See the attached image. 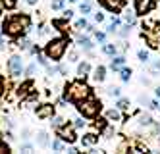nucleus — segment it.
Instances as JSON below:
<instances>
[{"label": "nucleus", "instance_id": "6ab92c4d", "mask_svg": "<svg viewBox=\"0 0 160 154\" xmlns=\"http://www.w3.org/2000/svg\"><path fill=\"white\" fill-rule=\"evenodd\" d=\"M120 117H122V114H120L118 108H112V110L106 112V120L108 122H120Z\"/></svg>", "mask_w": 160, "mask_h": 154}, {"label": "nucleus", "instance_id": "a211bd4d", "mask_svg": "<svg viewBox=\"0 0 160 154\" xmlns=\"http://www.w3.org/2000/svg\"><path fill=\"white\" fill-rule=\"evenodd\" d=\"M102 52H104L106 56H116L118 48H116V44H112V42H104L102 44Z\"/></svg>", "mask_w": 160, "mask_h": 154}, {"label": "nucleus", "instance_id": "0eeeda50", "mask_svg": "<svg viewBox=\"0 0 160 154\" xmlns=\"http://www.w3.org/2000/svg\"><path fill=\"white\" fill-rule=\"evenodd\" d=\"M143 39L147 41V44L151 46V48H158V46H160V29H158V27L147 29V31L143 33Z\"/></svg>", "mask_w": 160, "mask_h": 154}, {"label": "nucleus", "instance_id": "4468645a", "mask_svg": "<svg viewBox=\"0 0 160 154\" xmlns=\"http://www.w3.org/2000/svg\"><path fill=\"white\" fill-rule=\"evenodd\" d=\"M81 143H83V147H95V145L98 143V137H97L95 133H87V135L81 139Z\"/></svg>", "mask_w": 160, "mask_h": 154}, {"label": "nucleus", "instance_id": "79ce46f5", "mask_svg": "<svg viewBox=\"0 0 160 154\" xmlns=\"http://www.w3.org/2000/svg\"><path fill=\"white\" fill-rule=\"evenodd\" d=\"M95 37H97V41H98V42H104V39H106V37H104V33H98V31L95 33Z\"/></svg>", "mask_w": 160, "mask_h": 154}, {"label": "nucleus", "instance_id": "20e7f679", "mask_svg": "<svg viewBox=\"0 0 160 154\" xmlns=\"http://www.w3.org/2000/svg\"><path fill=\"white\" fill-rule=\"evenodd\" d=\"M100 108H102L100 102L97 98H91V97L81 100V102H77V110H79V114H81L83 117H97Z\"/></svg>", "mask_w": 160, "mask_h": 154}, {"label": "nucleus", "instance_id": "f03ea898", "mask_svg": "<svg viewBox=\"0 0 160 154\" xmlns=\"http://www.w3.org/2000/svg\"><path fill=\"white\" fill-rule=\"evenodd\" d=\"M91 97V87L87 85L85 81H73L66 87V92H64V98L70 100V102H81L85 98Z\"/></svg>", "mask_w": 160, "mask_h": 154}, {"label": "nucleus", "instance_id": "a878e982", "mask_svg": "<svg viewBox=\"0 0 160 154\" xmlns=\"http://www.w3.org/2000/svg\"><path fill=\"white\" fill-rule=\"evenodd\" d=\"M85 125H87V122H85L83 116H79V117H75V120H73V127L75 129H83Z\"/></svg>", "mask_w": 160, "mask_h": 154}, {"label": "nucleus", "instance_id": "09e8293b", "mask_svg": "<svg viewBox=\"0 0 160 154\" xmlns=\"http://www.w3.org/2000/svg\"><path fill=\"white\" fill-rule=\"evenodd\" d=\"M4 48V37H2V33H0V50Z\"/></svg>", "mask_w": 160, "mask_h": 154}, {"label": "nucleus", "instance_id": "f704fd0d", "mask_svg": "<svg viewBox=\"0 0 160 154\" xmlns=\"http://www.w3.org/2000/svg\"><path fill=\"white\" fill-rule=\"evenodd\" d=\"M79 10H81V14H83V16L91 14V2H83V4H81V8H79Z\"/></svg>", "mask_w": 160, "mask_h": 154}, {"label": "nucleus", "instance_id": "3c124183", "mask_svg": "<svg viewBox=\"0 0 160 154\" xmlns=\"http://www.w3.org/2000/svg\"><path fill=\"white\" fill-rule=\"evenodd\" d=\"M156 97L160 98V87H156Z\"/></svg>", "mask_w": 160, "mask_h": 154}, {"label": "nucleus", "instance_id": "7c9ffc66", "mask_svg": "<svg viewBox=\"0 0 160 154\" xmlns=\"http://www.w3.org/2000/svg\"><path fill=\"white\" fill-rule=\"evenodd\" d=\"M137 56H139V60H141V62H148V60H151V54H148L147 50H143V48L137 52Z\"/></svg>", "mask_w": 160, "mask_h": 154}, {"label": "nucleus", "instance_id": "dca6fc26", "mask_svg": "<svg viewBox=\"0 0 160 154\" xmlns=\"http://www.w3.org/2000/svg\"><path fill=\"white\" fill-rule=\"evenodd\" d=\"M89 72H91V64H89V62H81V64L77 66V75L81 77V79H83Z\"/></svg>", "mask_w": 160, "mask_h": 154}, {"label": "nucleus", "instance_id": "473e14b6", "mask_svg": "<svg viewBox=\"0 0 160 154\" xmlns=\"http://www.w3.org/2000/svg\"><path fill=\"white\" fill-rule=\"evenodd\" d=\"M50 8H52V10H62V8H64V0H52V2H50Z\"/></svg>", "mask_w": 160, "mask_h": 154}, {"label": "nucleus", "instance_id": "412c9836", "mask_svg": "<svg viewBox=\"0 0 160 154\" xmlns=\"http://www.w3.org/2000/svg\"><path fill=\"white\" fill-rule=\"evenodd\" d=\"M16 44L19 46L21 50H29V48H31V41H29V39H25L23 35H21V39H19V41H18Z\"/></svg>", "mask_w": 160, "mask_h": 154}, {"label": "nucleus", "instance_id": "1a4fd4ad", "mask_svg": "<svg viewBox=\"0 0 160 154\" xmlns=\"http://www.w3.org/2000/svg\"><path fill=\"white\" fill-rule=\"evenodd\" d=\"M98 4L102 8H106L108 12L118 14V12H122V8L125 6V0H98Z\"/></svg>", "mask_w": 160, "mask_h": 154}, {"label": "nucleus", "instance_id": "a19ab883", "mask_svg": "<svg viewBox=\"0 0 160 154\" xmlns=\"http://www.w3.org/2000/svg\"><path fill=\"white\" fill-rule=\"evenodd\" d=\"M73 17V12L72 10H64V19H72Z\"/></svg>", "mask_w": 160, "mask_h": 154}, {"label": "nucleus", "instance_id": "603ef678", "mask_svg": "<svg viewBox=\"0 0 160 154\" xmlns=\"http://www.w3.org/2000/svg\"><path fill=\"white\" fill-rule=\"evenodd\" d=\"M70 2H72V4H75V2H77V0H70Z\"/></svg>", "mask_w": 160, "mask_h": 154}, {"label": "nucleus", "instance_id": "f8f14e48", "mask_svg": "<svg viewBox=\"0 0 160 154\" xmlns=\"http://www.w3.org/2000/svg\"><path fill=\"white\" fill-rule=\"evenodd\" d=\"M33 89V83L31 81H25V83H21V85L18 87V97L19 98H25V97H29V91Z\"/></svg>", "mask_w": 160, "mask_h": 154}, {"label": "nucleus", "instance_id": "39448f33", "mask_svg": "<svg viewBox=\"0 0 160 154\" xmlns=\"http://www.w3.org/2000/svg\"><path fill=\"white\" fill-rule=\"evenodd\" d=\"M8 72L12 77H21L23 75V60H21V56L14 54V56H10V60H8Z\"/></svg>", "mask_w": 160, "mask_h": 154}, {"label": "nucleus", "instance_id": "ddd939ff", "mask_svg": "<svg viewBox=\"0 0 160 154\" xmlns=\"http://www.w3.org/2000/svg\"><path fill=\"white\" fill-rule=\"evenodd\" d=\"M123 66H125V58L123 56H112V64H110L112 72H120Z\"/></svg>", "mask_w": 160, "mask_h": 154}, {"label": "nucleus", "instance_id": "37998d69", "mask_svg": "<svg viewBox=\"0 0 160 154\" xmlns=\"http://www.w3.org/2000/svg\"><path fill=\"white\" fill-rule=\"evenodd\" d=\"M95 21H104V14H100V12H97V14H95Z\"/></svg>", "mask_w": 160, "mask_h": 154}, {"label": "nucleus", "instance_id": "e433bc0d", "mask_svg": "<svg viewBox=\"0 0 160 154\" xmlns=\"http://www.w3.org/2000/svg\"><path fill=\"white\" fill-rule=\"evenodd\" d=\"M83 27H87V21H85V17L75 21V29H83Z\"/></svg>", "mask_w": 160, "mask_h": 154}, {"label": "nucleus", "instance_id": "9b49d317", "mask_svg": "<svg viewBox=\"0 0 160 154\" xmlns=\"http://www.w3.org/2000/svg\"><path fill=\"white\" fill-rule=\"evenodd\" d=\"M37 145L41 147V148H48L50 147V141H48V133L47 131H37Z\"/></svg>", "mask_w": 160, "mask_h": 154}, {"label": "nucleus", "instance_id": "393cba45", "mask_svg": "<svg viewBox=\"0 0 160 154\" xmlns=\"http://www.w3.org/2000/svg\"><path fill=\"white\" fill-rule=\"evenodd\" d=\"M116 106H118V110H128L129 108V100L128 98H118V102H116Z\"/></svg>", "mask_w": 160, "mask_h": 154}, {"label": "nucleus", "instance_id": "2eb2a0df", "mask_svg": "<svg viewBox=\"0 0 160 154\" xmlns=\"http://www.w3.org/2000/svg\"><path fill=\"white\" fill-rule=\"evenodd\" d=\"M77 44L81 46L83 50H91V48H93V41H91L89 37H83V35H79V37H77Z\"/></svg>", "mask_w": 160, "mask_h": 154}, {"label": "nucleus", "instance_id": "de8ad7c7", "mask_svg": "<svg viewBox=\"0 0 160 154\" xmlns=\"http://www.w3.org/2000/svg\"><path fill=\"white\" fill-rule=\"evenodd\" d=\"M70 62H77V52H70Z\"/></svg>", "mask_w": 160, "mask_h": 154}, {"label": "nucleus", "instance_id": "c85d7f7f", "mask_svg": "<svg viewBox=\"0 0 160 154\" xmlns=\"http://www.w3.org/2000/svg\"><path fill=\"white\" fill-rule=\"evenodd\" d=\"M52 150H58V152L64 150V143H62V139H60V137L52 141Z\"/></svg>", "mask_w": 160, "mask_h": 154}, {"label": "nucleus", "instance_id": "6e6552de", "mask_svg": "<svg viewBox=\"0 0 160 154\" xmlns=\"http://www.w3.org/2000/svg\"><path fill=\"white\" fill-rule=\"evenodd\" d=\"M152 10H154V0H135V14L137 16H147Z\"/></svg>", "mask_w": 160, "mask_h": 154}, {"label": "nucleus", "instance_id": "7ed1b4c3", "mask_svg": "<svg viewBox=\"0 0 160 154\" xmlns=\"http://www.w3.org/2000/svg\"><path fill=\"white\" fill-rule=\"evenodd\" d=\"M68 50V39L66 37H58V39H50L44 46V56L52 62H60L62 56Z\"/></svg>", "mask_w": 160, "mask_h": 154}, {"label": "nucleus", "instance_id": "f3484780", "mask_svg": "<svg viewBox=\"0 0 160 154\" xmlns=\"http://www.w3.org/2000/svg\"><path fill=\"white\" fill-rule=\"evenodd\" d=\"M93 77H95L97 83H102V81H104V77H106V67H104V66H98V67L95 69V75H93Z\"/></svg>", "mask_w": 160, "mask_h": 154}, {"label": "nucleus", "instance_id": "c03bdc74", "mask_svg": "<svg viewBox=\"0 0 160 154\" xmlns=\"http://www.w3.org/2000/svg\"><path fill=\"white\" fill-rule=\"evenodd\" d=\"M21 150H25V152H31V150H33V147H31L29 143H23V145H21Z\"/></svg>", "mask_w": 160, "mask_h": 154}, {"label": "nucleus", "instance_id": "cd10ccee", "mask_svg": "<svg viewBox=\"0 0 160 154\" xmlns=\"http://www.w3.org/2000/svg\"><path fill=\"white\" fill-rule=\"evenodd\" d=\"M108 97L120 98V97H122V89H120V87H110V89H108Z\"/></svg>", "mask_w": 160, "mask_h": 154}, {"label": "nucleus", "instance_id": "2f4dec72", "mask_svg": "<svg viewBox=\"0 0 160 154\" xmlns=\"http://www.w3.org/2000/svg\"><path fill=\"white\" fill-rule=\"evenodd\" d=\"M62 123H64V120H62L60 116H52V127H54V129H58Z\"/></svg>", "mask_w": 160, "mask_h": 154}, {"label": "nucleus", "instance_id": "c756f323", "mask_svg": "<svg viewBox=\"0 0 160 154\" xmlns=\"http://www.w3.org/2000/svg\"><path fill=\"white\" fill-rule=\"evenodd\" d=\"M6 152H12V148H10V145L4 139H0V154H6Z\"/></svg>", "mask_w": 160, "mask_h": 154}, {"label": "nucleus", "instance_id": "9d476101", "mask_svg": "<svg viewBox=\"0 0 160 154\" xmlns=\"http://www.w3.org/2000/svg\"><path fill=\"white\" fill-rule=\"evenodd\" d=\"M37 117L39 120H52V116H54V104H42L39 106V108L35 110Z\"/></svg>", "mask_w": 160, "mask_h": 154}, {"label": "nucleus", "instance_id": "4c0bfd02", "mask_svg": "<svg viewBox=\"0 0 160 154\" xmlns=\"http://www.w3.org/2000/svg\"><path fill=\"white\" fill-rule=\"evenodd\" d=\"M54 25H56V27H58L60 31H68V29H66V23H64L62 19H56V21H54Z\"/></svg>", "mask_w": 160, "mask_h": 154}, {"label": "nucleus", "instance_id": "b1692460", "mask_svg": "<svg viewBox=\"0 0 160 154\" xmlns=\"http://www.w3.org/2000/svg\"><path fill=\"white\" fill-rule=\"evenodd\" d=\"M135 16H137V14H133V12L128 10V12L123 14V21H125V23H129V25H133V23H135Z\"/></svg>", "mask_w": 160, "mask_h": 154}, {"label": "nucleus", "instance_id": "c9c22d12", "mask_svg": "<svg viewBox=\"0 0 160 154\" xmlns=\"http://www.w3.org/2000/svg\"><path fill=\"white\" fill-rule=\"evenodd\" d=\"M35 69H37V64H31V66H27V69H25V75H27V77H33V75H35Z\"/></svg>", "mask_w": 160, "mask_h": 154}, {"label": "nucleus", "instance_id": "a18cd8bd", "mask_svg": "<svg viewBox=\"0 0 160 154\" xmlns=\"http://www.w3.org/2000/svg\"><path fill=\"white\" fill-rule=\"evenodd\" d=\"M148 108L156 110V108H160V106H158V102H156V100H151V104H148Z\"/></svg>", "mask_w": 160, "mask_h": 154}, {"label": "nucleus", "instance_id": "f257e3e1", "mask_svg": "<svg viewBox=\"0 0 160 154\" xmlns=\"http://www.w3.org/2000/svg\"><path fill=\"white\" fill-rule=\"evenodd\" d=\"M31 29V17L27 14H14L2 21V33L10 39H19Z\"/></svg>", "mask_w": 160, "mask_h": 154}, {"label": "nucleus", "instance_id": "423d86ee", "mask_svg": "<svg viewBox=\"0 0 160 154\" xmlns=\"http://www.w3.org/2000/svg\"><path fill=\"white\" fill-rule=\"evenodd\" d=\"M56 131H58V137L64 141V143H75L77 141V135H75V127L73 125H68V123H62L58 129H56Z\"/></svg>", "mask_w": 160, "mask_h": 154}, {"label": "nucleus", "instance_id": "ea45409f", "mask_svg": "<svg viewBox=\"0 0 160 154\" xmlns=\"http://www.w3.org/2000/svg\"><path fill=\"white\" fill-rule=\"evenodd\" d=\"M95 127H97V129H104V127H106V120H97Z\"/></svg>", "mask_w": 160, "mask_h": 154}, {"label": "nucleus", "instance_id": "8fccbe9b", "mask_svg": "<svg viewBox=\"0 0 160 154\" xmlns=\"http://www.w3.org/2000/svg\"><path fill=\"white\" fill-rule=\"evenodd\" d=\"M25 2H27V4H31V6H33V4H37V0H25Z\"/></svg>", "mask_w": 160, "mask_h": 154}, {"label": "nucleus", "instance_id": "72a5a7b5", "mask_svg": "<svg viewBox=\"0 0 160 154\" xmlns=\"http://www.w3.org/2000/svg\"><path fill=\"white\" fill-rule=\"evenodd\" d=\"M129 31H131V25H129V23H125V25L122 27V31H120V37H128V35H129Z\"/></svg>", "mask_w": 160, "mask_h": 154}, {"label": "nucleus", "instance_id": "bb28decb", "mask_svg": "<svg viewBox=\"0 0 160 154\" xmlns=\"http://www.w3.org/2000/svg\"><path fill=\"white\" fill-rule=\"evenodd\" d=\"M120 77H122V81H129L131 69H129V67H122V69H120Z\"/></svg>", "mask_w": 160, "mask_h": 154}, {"label": "nucleus", "instance_id": "aec40b11", "mask_svg": "<svg viewBox=\"0 0 160 154\" xmlns=\"http://www.w3.org/2000/svg\"><path fill=\"white\" fill-rule=\"evenodd\" d=\"M139 125H143V127L152 125V117L148 116V114H141V116H139Z\"/></svg>", "mask_w": 160, "mask_h": 154}, {"label": "nucleus", "instance_id": "58836bf2", "mask_svg": "<svg viewBox=\"0 0 160 154\" xmlns=\"http://www.w3.org/2000/svg\"><path fill=\"white\" fill-rule=\"evenodd\" d=\"M156 72H160V58H156L152 64V73H156Z\"/></svg>", "mask_w": 160, "mask_h": 154}, {"label": "nucleus", "instance_id": "5701e85b", "mask_svg": "<svg viewBox=\"0 0 160 154\" xmlns=\"http://www.w3.org/2000/svg\"><path fill=\"white\" fill-rule=\"evenodd\" d=\"M0 4H2L4 10H14L18 6V0H0Z\"/></svg>", "mask_w": 160, "mask_h": 154}, {"label": "nucleus", "instance_id": "4be33fe9", "mask_svg": "<svg viewBox=\"0 0 160 154\" xmlns=\"http://www.w3.org/2000/svg\"><path fill=\"white\" fill-rule=\"evenodd\" d=\"M118 27H120V19H116V17H112V21L108 23V27H106V31H108V33H118Z\"/></svg>", "mask_w": 160, "mask_h": 154}, {"label": "nucleus", "instance_id": "49530a36", "mask_svg": "<svg viewBox=\"0 0 160 154\" xmlns=\"http://www.w3.org/2000/svg\"><path fill=\"white\" fill-rule=\"evenodd\" d=\"M4 87H6V81H4V77H2V75H0V92L4 91Z\"/></svg>", "mask_w": 160, "mask_h": 154}]
</instances>
